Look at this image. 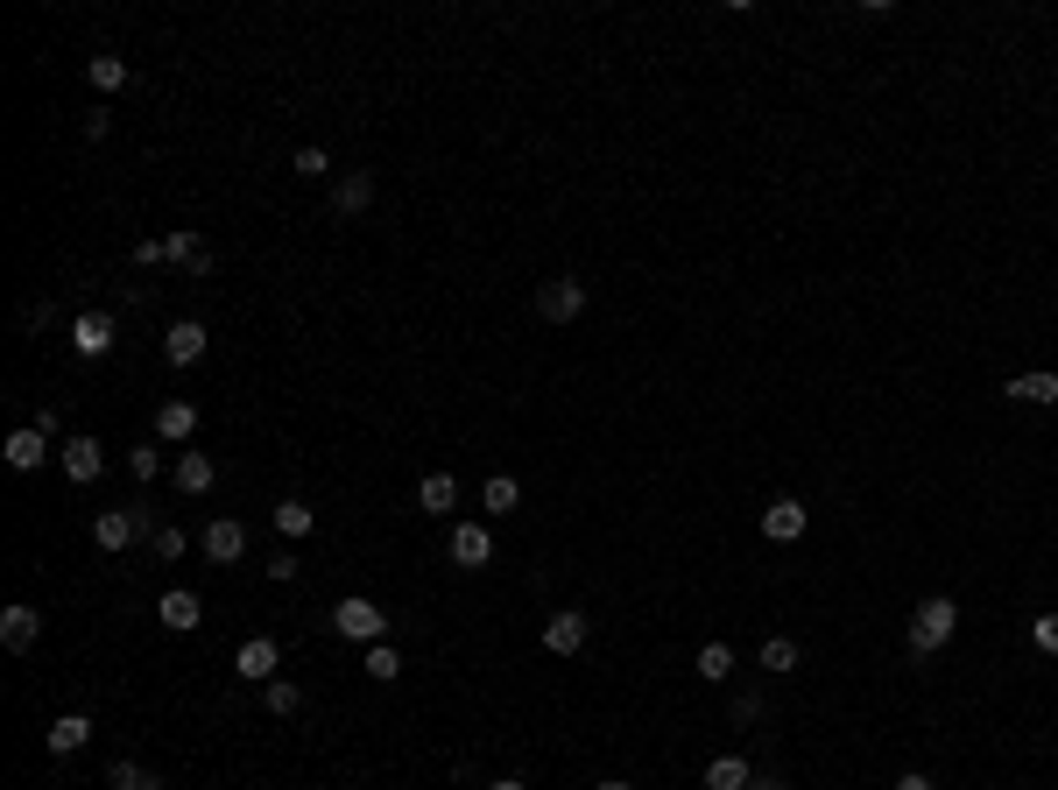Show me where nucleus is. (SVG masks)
Instances as JSON below:
<instances>
[{
    "label": "nucleus",
    "mask_w": 1058,
    "mask_h": 790,
    "mask_svg": "<svg viewBox=\"0 0 1058 790\" xmlns=\"http://www.w3.org/2000/svg\"><path fill=\"white\" fill-rule=\"evenodd\" d=\"M953 628H960V608H953L946 593L917 600V614H911V649H917V657H932V649L953 643Z\"/></svg>",
    "instance_id": "obj_1"
},
{
    "label": "nucleus",
    "mask_w": 1058,
    "mask_h": 790,
    "mask_svg": "<svg viewBox=\"0 0 1058 790\" xmlns=\"http://www.w3.org/2000/svg\"><path fill=\"white\" fill-rule=\"evenodd\" d=\"M332 628H339L346 643H360V649H367V643H381V635H389V614H381L367 593H346L339 608H332Z\"/></svg>",
    "instance_id": "obj_2"
},
{
    "label": "nucleus",
    "mask_w": 1058,
    "mask_h": 790,
    "mask_svg": "<svg viewBox=\"0 0 1058 790\" xmlns=\"http://www.w3.org/2000/svg\"><path fill=\"white\" fill-rule=\"evenodd\" d=\"M134 536H156V515L148 509H99L92 515V544L99 550H127Z\"/></svg>",
    "instance_id": "obj_3"
},
{
    "label": "nucleus",
    "mask_w": 1058,
    "mask_h": 790,
    "mask_svg": "<svg viewBox=\"0 0 1058 790\" xmlns=\"http://www.w3.org/2000/svg\"><path fill=\"white\" fill-rule=\"evenodd\" d=\"M536 311H544L550 325H572V318L586 311V282H572V276L544 282V290H536Z\"/></svg>",
    "instance_id": "obj_4"
},
{
    "label": "nucleus",
    "mask_w": 1058,
    "mask_h": 790,
    "mask_svg": "<svg viewBox=\"0 0 1058 790\" xmlns=\"http://www.w3.org/2000/svg\"><path fill=\"white\" fill-rule=\"evenodd\" d=\"M205 346H212V332L198 325V318H177V325L163 332V353H170V367H198V360H205Z\"/></svg>",
    "instance_id": "obj_5"
},
{
    "label": "nucleus",
    "mask_w": 1058,
    "mask_h": 790,
    "mask_svg": "<svg viewBox=\"0 0 1058 790\" xmlns=\"http://www.w3.org/2000/svg\"><path fill=\"white\" fill-rule=\"evenodd\" d=\"M71 346H78V360H107V353H113V318H107V311H86V318L71 325Z\"/></svg>",
    "instance_id": "obj_6"
},
{
    "label": "nucleus",
    "mask_w": 1058,
    "mask_h": 790,
    "mask_svg": "<svg viewBox=\"0 0 1058 790\" xmlns=\"http://www.w3.org/2000/svg\"><path fill=\"white\" fill-rule=\"evenodd\" d=\"M544 649H550V657H579V649H586V614H572V608L550 614L544 621Z\"/></svg>",
    "instance_id": "obj_7"
},
{
    "label": "nucleus",
    "mask_w": 1058,
    "mask_h": 790,
    "mask_svg": "<svg viewBox=\"0 0 1058 790\" xmlns=\"http://www.w3.org/2000/svg\"><path fill=\"white\" fill-rule=\"evenodd\" d=\"M487 558H494V536H487V523H459V530H452V565L480 571Z\"/></svg>",
    "instance_id": "obj_8"
},
{
    "label": "nucleus",
    "mask_w": 1058,
    "mask_h": 790,
    "mask_svg": "<svg viewBox=\"0 0 1058 790\" xmlns=\"http://www.w3.org/2000/svg\"><path fill=\"white\" fill-rule=\"evenodd\" d=\"M156 621H163L170 635H191L198 621H205V608H198V593H183V586H177V593H163V600H156Z\"/></svg>",
    "instance_id": "obj_9"
},
{
    "label": "nucleus",
    "mask_w": 1058,
    "mask_h": 790,
    "mask_svg": "<svg viewBox=\"0 0 1058 790\" xmlns=\"http://www.w3.org/2000/svg\"><path fill=\"white\" fill-rule=\"evenodd\" d=\"M36 635H43V614L29 608V600H14V608L0 614V643L8 649H36Z\"/></svg>",
    "instance_id": "obj_10"
},
{
    "label": "nucleus",
    "mask_w": 1058,
    "mask_h": 790,
    "mask_svg": "<svg viewBox=\"0 0 1058 790\" xmlns=\"http://www.w3.org/2000/svg\"><path fill=\"white\" fill-rule=\"evenodd\" d=\"M233 670H241V678H276V635H247L241 649H233Z\"/></svg>",
    "instance_id": "obj_11"
},
{
    "label": "nucleus",
    "mask_w": 1058,
    "mask_h": 790,
    "mask_svg": "<svg viewBox=\"0 0 1058 790\" xmlns=\"http://www.w3.org/2000/svg\"><path fill=\"white\" fill-rule=\"evenodd\" d=\"M332 205H339L346 220H360V212L375 205V170H346L339 183H332Z\"/></svg>",
    "instance_id": "obj_12"
},
{
    "label": "nucleus",
    "mask_w": 1058,
    "mask_h": 790,
    "mask_svg": "<svg viewBox=\"0 0 1058 790\" xmlns=\"http://www.w3.org/2000/svg\"><path fill=\"white\" fill-rule=\"evenodd\" d=\"M762 536H769V544H798V536H804V501H769V509H762Z\"/></svg>",
    "instance_id": "obj_13"
},
{
    "label": "nucleus",
    "mask_w": 1058,
    "mask_h": 790,
    "mask_svg": "<svg viewBox=\"0 0 1058 790\" xmlns=\"http://www.w3.org/2000/svg\"><path fill=\"white\" fill-rule=\"evenodd\" d=\"M0 459H8L14 474H36V466L49 459V438H43V431H14V438L0 445Z\"/></svg>",
    "instance_id": "obj_14"
},
{
    "label": "nucleus",
    "mask_w": 1058,
    "mask_h": 790,
    "mask_svg": "<svg viewBox=\"0 0 1058 790\" xmlns=\"http://www.w3.org/2000/svg\"><path fill=\"white\" fill-rule=\"evenodd\" d=\"M99 466H107L99 438H64V474H71L78 487H86V480H99Z\"/></svg>",
    "instance_id": "obj_15"
},
{
    "label": "nucleus",
    "mask_w": 1058,
    "mask_h": 790,
    "mask_svg": "<svg viewBox=\"0 0 1058 790\" xmlns=\"http://www.w3.org/2000/svg\"><path fill=\"white\" fill-rule=\"evenodd\" d=\"M43 742H49V755H78V748L92 742V720H86V713H64V720H49Z\"/></svg>",
    "instance_id": "obj_16"
},
{
    "label": "nucleus",
    "mask_w": 1058,
    "mask_h": 790,
    "mask_svg": "<svg viewBox=\"0 0 1058 790\" xmlns=\"http://www.w3.org/2000/svg\"><path fill=\"white\" fill-rule=\"evenodd\" d=\"M247 550V530L233 523V515H220V523H205V558H220V565H233Z\"/></svg>",
    "instance_id": "obj_17"
},
{
    "label": "nucleus",
    "mask_w": 1058,
    "mask_h": 790,
    "mask_svg": "<svg viewBox=\"0 0 1058 790\" xmlns=\"http://www.w3.org/2000/svg\"><path fill=\"white\" fill-rule=\"evenodd\" d=\"M163 247H170L177 268H191V276H212V247L198 241V233H163Z\"/></svg>",
    "instance_id": "obj_18"
},
{
    "label": "nucleus",
    "mask_w": 1058,
    "mask_h": 790,
    "mask_svg": "<svg viewBox=\"0 0 1058 790\" xmlns=\"http://www.w3.org/2000/svg\"><path fill=\"white\" fill-rule=\"evenodd\" d=\"M1002 396H1010V402H1031V410H1045V402H1058V375H1045V367H1037V375H1016Z\"/></svg>",
    "instance_id": "obj_19"
},
{
    "label": "nucleus",
    "mask_w": 1058,
    "mask_h": 790,
    "mask_svg": "<svg viewBox=\"0 0 1058 790\" xmlns=\"http://www.w3.org/2000/svg\"><path fill=\"white\" fill-rule=\"evenodd\" d=\"M191 431H198V410H191V402H163V410H156V438H163V445H183Z\"/></svg>",
    "instance_id": "obj_20"
},
{
    "label": "nucleus",
    "mask_w": 1058,
    "mask_h": 790,
    "mask_svg": "<svg viewBox=\"0 0 1058 790\" xmlns=\"http://www.w3.org/2000/svg\"><path fill=\"white\" fill-rule=\"evenodd\" d=\"M748 783H755V769L742 755H713V763H705V790H748Z\"/></svg>",
    "instance_id": "obj_21"
},
{
    "label": "nucleus",
    "mask_w": 1058,
    "mask_h": 790,
    "mask_svg": "<svg viewBox=\"0 0 1058 790\" xmlns=\"http://www.w3.org/2000/svg\"><path fill=\"white\" fill-rule=\"evenodd\" d=\"M452 501H459V480H452V474H424V480H416V509L452 515Z\"/></svg>",
    "instance_id": "obj_22"
},
{
    "label": "nucleus",
    "mask_w": 1058,
    "mask_h": 790,
    "mask_svg": "<svg viewBox=\"0 0 1058 790\" xmlns=\"http://www.w3.org/2000/svg\"><path fill=\"white\" fill-rule=\"evenodd\" d=\"M212 480H220V466H212L205 452H183V459H177V487H183V494H212Z\"/></svg>",
    "instance_id": "obj_23"
},
{
    "label": "nucleus",
    "mask_w": 1058,
    "mask_h": 790,
    "mask_svg": "<svg viewBox=\"0 0 1058 790\" xmlns=\"http://www.w3.org/2000/svg\"><path fill=\"white\" fill-rule=\"evenodd\" d=\"M480 501H487V509H494V515H515V509H523V487H515L509 474H487Z\"/></svg>",
    "instance_id": "obj_24"
},
{
    "label": "nucleus",
    "mask_w": 1058,
    "mask_h": 790,
    "mask_svg": "<svg viewBox=\"0 0 1058 790\" xmlns=\"http://www.w3.org/2000/svg\"><path fill=\"white\" fill-rule=\"evenodd\" d=\"M86 78H92V92H121L127 86V57H107V49H99V57L86 64Z\"/></svg>",
    "instance_id": "obj_25"
},
{
    "label": "nucleus",
    "mask_w": 1058,
    "mask_h": 790,
    "mask_svg": "<svg viewBox=\"0 0 1058 790\" xmlns=\"http://www.w3.org/2000/svg\"><path fill=\"white\" fill-rule=\"evenodd\" d=\"M107 783H113V790H170L163 777H148L142 763H113V769H107Z\"/></svg>",
    "instance_id": "obj_26"
},
{
    "label": "nucleus",
    "mask_w": 1058,
    "mask_h": 790,
    "mask_svg": "<svg viewBox=\"0 0 1058 790\" xmlns=\"http://www.w3.org/2000/svg\"><path fill=\"white\" fill-rule=\"evenodd\" d=\"M762 670H769V678L798 670V643H791V635H769V643H762Z\"/></svg>",
    "instance_id": "obj_27"
},
{
    "label": "nucleus",
    "mask_w": 1058,
    "mask_h": 790,
    "mask_svg": "<svg viewBox=\"0 0 1058 790\" xmlns=\"http://www.w3.org/2000/svg\"><path fill=\"white\" fill-rule=\"evenodd\" d=\"M311 523H318V515L304 509V501H276V530L282 536H311Z\"/></svg>",
    "instance_id": "obj_28"
},
{
    "label": "nucleus",
    "mask_w": 1058,
    "mask_h": 790,
    "mask_svg": "<svg viewBox=\"0 0 1058 790\" xmlns=\"http://www.w3.org/2000/svg\"><path fill=\"white\" fill-rule=\"evenodd\" d=\"M699 678H713V685L734 678V649H727V643H705V649H699Z\"/></svg>",
    "instance_id": "obj_29"
},
{
    "label": "nucleus",
    "mask_w": 1058,
    "mask_h": 790,
    "mask_svg": "<svg viewBox=\"0 0 1058 790\" xmlns=\"http://www.w3.org/2000/svg\"><path fill=\"white\" fill-rule=\"evenodd\" d=\"M367 678H381V685H389V678H402V657H396L389 643H367Z\"/></svg>",
    "instance_id": "obj_30"
},
{
    "label": "nucleus",
    "mask_w": 1058,
    "mask_h": 790,
    "mask_svg": "<svg viewBox=\"0 0 1058 790\" xmlns=\"http://www.w3.org/2000/svg\"><path fill=\"white\" fill-rule=\"evenodd\" d=\"M261 692H268V713H297V705H304V692H297L290 678H268Z\"/></svg>",
    "instance_id": "obj_31"
},
{
    "label": "nucleus",
    "mask_w": 1058,
    "mask_h": 790,
    "mask_svg": "<svg viewBox=\"0 0 1058 790\" xmlns=\"http://www.w3.org/2000/svg\"><path fill=\"white\" fill-rule=\"evenodd\" d=\"M290 170L318 183V177H332V156H325V148H297V163H290Z\"/></svg>",
    "instance_id": "obj_32"
},
{
    "label": "nucleus",
    "mask_w": 1058,
    "mask_h": 790,
    "mask_svg": "<svg viewBox=\"0 0 1058 790\" xmlns=\"http://www.w3.org/2000/svg\"><path fill=\"white\" fill-rule=\"evenodd\" d=\"M148 544H156V558H163V565L183 558V530H177V523H156V536H148Z\"/></svg>",
    "instance_id": "obj_33"
},
{
    "label": "nucleus",
    "mask_w": 1058,
    "mask_h": 790,
    "mask_svg": "<svg viewBox=\"0 0 1058 790\" xmlns=\"http://www.w3.org/2000/svg\"><path fill=\"white\" fill-rule=\"evenodd\" d=\"M1031 643L1045 649V657H1058V614H1037V621H1031Z\"/></svg>",
    "instance_id": "obj_34"
},
{
    "label": "nucleus",
    "mask_w": 1058,
    "mask_h": 790,
    "mask_svg": "<svg viewBox=\"0 0 1058 790\" xmlns=\"http://www.w3.org/2000/svg\"><path fill=\"white\" fill-rule=\"evenodd\" d=\"M127 474H134V480H156V445H134V452H127Z\"/></svg>",
    "instance_id": "obj_35"
},
{
    "label": "nucleus",
    "mask_w": 1058,
    "mask_h": 790,
    "mask_svg": "<svg viewBox=\"0 0 1058 790\" xmlns=\"http://www.w3.org/2000/svg\"><path fill=\"white\" fill-rule=\"evenodd\" d=\"M134 262H142V268H163V262H170V247H163V241H134Z\"/></svg>",
    "instance_id": "obj_36"
},
{
    "label": "nucleus",
    "mask_w": 1058,
    "mask_h": 790,
    "mask_svg": "<svg viewBox=\"0 0 1058 790\" xmlns=\"http://www.w3.org/2000/svg\"><path fill=\"white\" fill-rule=\"evenodd\" d=\"M889 790H932V777H925V769H911V777H896Z\"/></svg>",
    "instance_id": "obj_37"
},
{
    "label": "nucleus",
    "mask_w": 1058,
    "mask_h": 790,
    "mask_svg": "<svg viewBox=\"0 0 1058 790\" xmlns=\"http://www.w3.org/2000/svg\"><path fill=\"white\" fill-rule=\"evenodd\" d=\"M748 790H783V777H755V783H748Z\"/></svg>",
    "instance_id": "obj_38"
},
{
    "label": "nucleus",
    "mask_w": 1058,
    "mask_h": 790,
    "mask_svg": "<svg viewBox=\"0 0 1058 790\" xmlns=\"http://www.w3.org/2000/svg\"><path fill=\"white\" fill-rule=\"evenodd\" d=\"M487 790H530V783H515V777H494V783H487Z\"/></svg>",
    "instance_id": "obj_39"
},
{
    "label": "nucleus",
    "mask_w": 1058,
    "mask_h": 790,
    "mask_svg": "<svg viewBox=\"0 0 1058 790\" xmlns=\"http://www.w3.org/2000/svg\"><path fill=\"white\" fill-rule=\"evenodd\" d=\"M593 790H628V783H621V777H608V783H593Z\"/></svg>",
    "instance_id": "obj_40"
}]
</instances>
